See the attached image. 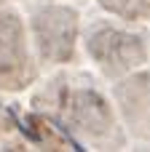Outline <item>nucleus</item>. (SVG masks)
Returning <instances> with one entry per match:
<instances>
[{
	"mask_svg": "<svg viewBox=\"0 0 150 152\" xmlns=\"http://www.w3.org/2000/svg\"><path fill=\"white\" fill-rule=\"evenodd\" d=\"M107 8H113V11H118V13H126V16H132L134 13V0H102ZM140 5L142 8H148L150 0H140Z\"/></svg>",
	"mask_w": 150,
	"mask_h": 152,
	"instance_id": "obj_2",
	"label": "nucleus"
},
{
	"mask_svg": "<svg viewBox=\"0 0 150 152\" xmlns=\"http://www.w3.org/2000/svg\"><path fill=\"white\" fill-rule=\"evenodd\" d=\"M19 24L13 21V16H3L0 13V69L3 64H16L11 59L19 56Z\"/></svg>",
	"mask_w": 150,
	"mask_h": 152,
	"instance_id": "obj_1",
	"label": "nucleus"
}]
</instances>
